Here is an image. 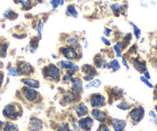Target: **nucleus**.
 <instances>
[{"label":"nucleus","instance_id":"1","mask_svg":"<svg viewBox=\"0 0 157 131\" xmlns=\"http://www.w3.org/2000/svg\"><path fill=\"white\" fill-rule=\"evenodd\" d=\"M3 115L10 120H16L19 116V111L15 105L9 104L3 110Z\"/></svg>","mask_w":157,"mask_h":131},{"label":"nucleus","instance_id":"2","mask_svg":"<svg viewBox=\"0 0 157 131\" xmlns=\"http://www.w3.org/2000/svg\"><path fill=\"white\" fill-rule=\"evenodd\" d=\"M45 74L46 76L57 81L60 79V70L54 65H48L45 69Z\"/></svg>","mask_w":157,"mask_h":131},{"label":"nucleus","instance_id":"3","mask_svg":"<svg viewBox=\"0 0 157 131\" xmlns=\"http://www.w3.org/2000/svg\"><path fill=\"white\" fill-rule=\"evenodd\" d=\"M62 54L64 55V57L66 58L68 60H76L78 57L77 55V53L76 51L75 48L74 47L71 46H68L66 48H65L62 51Z\"/></svg>","mask_w":157,"mask_h":131},{"label":"nucleus","instance_id":"4","mask_svg":"<svg viewBox=\"0 0 157 131\" xmlns=\"http://www.w3.org/2000/svg\"><path fill=\"white\" fill-rule=\"evenodd\" d=\"M105 99L100 94H94L91 97V104L93 107H100L104 105Z\"/></svg>","mask_w":157,"mask_h":131},{"label":"nucleus","instance_id":"5","mask_svg":"<svg viewBox=\"0 0 157 131\" xmlns=\"http://www.w3.org/2000/svg\"><path fill=\"white\" fill-rule=\"evenodd\" d=\"M130 118L136 122H140L144 117V109L141 107H135L131 110Z\"/></svg>","mask_w":157,"mask_h":131},{"label":"nucleus","instance_id":"6","mask_svg":"<svg viewBox=\"0 0 157 131\" xmlns=\"http://www.w3.org/2000/svg\"><path fill=\"white\" fill-rule=\"evenodd\" d=\"M83 72L84 73L85 75L84 79L85 80H91L94 76L97 74V71H96L95 68L90 65H85L83 66Z\"/></svg>","mask_w":157,"mask_h":131},{"label":"nucleus","instance_id":"7","mask_svg":"<svg viewBox=\"0 0 157 131\" xmlns=\"http://www.w3.org/2000/svg\"><path fill=\"white\" fill-rule=\"evenodd\" d=\"M22 91H23V94L25 97L28 101L33 102L37 99L38 92L36 90L32 89V88H25L22 89Z\"/></svg>","mask_w":157,"mask_h":131},{"label":"nucleus","instance_id":"8","mask_svg":"<svg viewBox=\"0 0 157 131\" xmlns=\"http://www.w3.org/2000/svg\"><path fill=\"white\" fill-rule=\"evenodd\" d=\"M78 124L80 127L86 131L91 130L93 126V120L91 117H85L80 119L78 121Z\"/></svg>","mask_w":157,"mask_h":131},{"label":"nucleus","instance_id":"9","mask_svg":"<svg viewBox=\"0 0 157 131\" xmlns=\"http://www.w3.org/2000/svg\"><path fill=\"white\" fill-rule=\"evenodd\" d=\"M19 68L18 70V72L19 73V74H30L31 73H32L34 71L32 67L29 65V64L26 63V62H22V63L19 64Z\"/></svg>","mask_w":157,"mask_h":131},{"label":"nucleus","instance_id":"10","mask_svg":"<svg viewBox=\"0 0 157 131\" xmlns=\"http://www.w3.org/2000/svg\"><path fill=\"white\" fill-rule=\"evenodd\" d=\"M112 125L115 131H123L126 126V123L125 120L114 118L112 120Z\"/></svg>","mask_w":157,"mask_h":131},{"label":"nucleus","instance_id":"11","mask_svg":"<svg viewBox=\"0 0 157 131\" xmlns=\"http://www.w3.org/2000/svg\"><path fill=\"white\" fill-rule=\"evenodd\" d=\"M72 82V91L74 94H79L82 90V80L79 78H71Z\"/></svg>","mask_w":157,"mask_h":131},{"label":"nucleus","instance_id":"12","mask_svg":"<svg viewBox=\"0 0 157 131\" xmlns=\"http://www.w3.org/2000/svg\"><path fill=\"white\" fill-rule=\"evenodd\" d=\"M91 114H92L93 117H94L95 120H98L99 122H101V123L104 122L107 119L106 114H105L104 112H103V111H100V110L98 109L94 110L92 111V113H91Z\"/></svg>","mask_w":157,"mask_h":131},{"label":"nucleus","instance_id":"13","mask_svg":"<svg viewBox=\"0 0 157 131\" xmlns=\"http://www.w3.org/2000/svg\"><path fill=\"white\" fill-rule=\"evenodd\" d=\"M61 67H62L63 69H71L73 71H78L79 68L77 65H74V63L70 62H66V61H62L60 62Z\"/></svg>","mask_w":157,"mask_h":131},{"label":"nucleus","instance_id":"14","mask_svg":"<svg viewBox=\"0 0 157 131\" xmlns=\"http://www.w3.org/2000/svg\"><path fill=\"white\" fill-rule=\"evenodd\" d=\"M76 113L78 117H84L88 114V108L84 103H80L78 106L76 107Z\"/></svg>","mask_w":157,"mask_h":131},{"label":"nucleus","instance_id":"15","mask_svg":"<svg viewBox=\"0 0 157 131\" xmlns=\"http://www.w3.org/2000/svg\"><path fill=\"white\" fill-rule=\"evenodd\" d=\"M133 66L140 73H143L145 72L146 71V65L145 62H140L138 59H135L133 62Z\"/></svg>","mask_w":157,"mask_h":131},{"label":"nucleus","instance_id":"16","mask_svg":"<svg viewBox=\"0 0 157 131\" xmlns=\"http://www.w3.org/2000/svg\"><path fill=\"white\" fill-rule=\"evenodd\" d=\"M25 84H26L28 88H39V82L38 80H34L32 78H23L22 80Z\"/></svg>","mask_w":157,"mask_h":131},{"label":"nucleus","instance_id":"17","mask_svg":"<svg viewBox=\"0 0 157 131\" xmlns=\"http://www.w3.org/2000/svg\"><path fill=\"white\" fill-rule=\"evenodd\" d=\"M66 15L68 16H71V17L74 18H77L78 17V13L76 10L75 7L72 5H69L67 7L66 9Z\"/></svg>","mask_w":157,"mask_h":131},{"label":"nucleus","instance_id":"18","mask_svg":"<svg viewBox=\"0 0 157 131\" xmlns=\"http://www.w3.org/2000/svg\"><path fill=\"white\" fill-rule=\"evenodd\" d=\"M30 124L32 126L35 130L40 129L42 127V120L38 118H33L30 120Z\"/></svg>","mask_w":157,"mask_h":131},{"label":"nucleus","instance_id":"19","mask_svg":"<svg viewBox=\"0 0 157 131\" xmlns=\"http://www.w3.org/2000/svg\"><path fill=\"white\" fill-rule=\"evenodd\" d=\"M4 16L6 19H9V20H14V19H16L18 17V14L15 13L14 11H13V10L9 9L4 13Z\"/></svg>","mask_w":157,"mask_h":131},{"label":"nucleus","instance_id":"20","mask_svg":"<svg viewBox=\"0 0 157 131\" xmlns=\"http://www.w3.org/2000/svg\"><path fill=\"white\" fill-rule=\"evenodd\" d=\"M110 9L113 12H114L115 13H120L122 10L124 9V7L123 6L120 5L118 3H114L113 5L110 6Z\"/></svg>","mask_w":157,"mask_h":131},{"label":"nucleus","instance_id":"21","mask_svg":"<svg viewBox=\"0 0 157 131\" xmlns=\"http://www.w3.org/2000/svg\"><path fill=\"white\" fill-rule=\"evenodd\" d=\"M94 63H95V65L98 68H104L105 67V62L103 60V58H99L96 56V58H94Z\"/></svg>","mask_w":157,"mask_h":131},{"label":"nucleus","instance_id":"22","mask_svg":"<svg viewBox=\"0 0 157 131\" xmlns=\"http://www.w3.org/2000/svg\"><path fill=\"white\" fill-rule=\"evenodd\" d=\"M108 68H113V70H114V71H118L119 69L120 68V64H119L118 61L117 60H114L113 62H111L108 65Z\"/></svg>","mask_w":157,"mask_h":131},{"label":"nucleus","instance_id":"23","mask_svg":"<svg viewBox=\"0 0 157 131\" xmlns=\"http://www.w3.org/2000/svg\"><path fill=\"white\" fill-rule=\"evenodd\" d=\"M100 84H101V82H100V80H98V79H95V80H92V81L90 82L89 84H88L85 86V88H86V89H88V88H91V87H94V88H99L100 85Z\"/></svg>","mask_w":157,"mask_h":131},{"label":"nucleus","instance_id":"24","mask_svg":"<svg viewBox=\"0 0 157 131\" xmlns=\"http://www.w3.org/2000/svg\"><path fill=\"white\" fill-rule=\"evenodd\" d=\"M4 131H18L17 126L12 123H7L4 127Z\"/></svg>","mask_w":157,"mask_h":131},{"label":"nucleus","instance_id":"25","mask_svg":"<svg viewBox=\"0 0 157 131\" xmlns=\"http://www.w3.org/2000/svg\"><path fill=\"white\" fill-rule=\"evenodd\" d=\"M9 47V43L4 44L3 45L0 47V57L1 58H5L6 55V51L7 48Z\"/></svg>","mask_w":157,"mask_h":131},{"label":"nucleus","instance_id":"26","mask_svg":"<svg viewBox=\"0 0 157 131\" xmlns=\"http://www.w3.org/2000/svg\"><path fill=\"white\" fill-rule=\"evenodd\" d=\"M64 2V0H51L50 3L52 6L53 9H57L59 6H63Z\"/></svg>","mask_w":157,"mask_h":131},{"label":"nucleus","instance_id":"27","mask_svg":"<svg viewBox=\"0 0 157 131\" xmlns=\"http://www.w3.org/2000/svg\"><path fill=\"white\" fill-rule=\"evenodd\" d=\"M130 25H132L133 28L134 35H135V36L136 37V39H140V34H141V30H140V28H139L138 27H137L136 25H135V24L133 23V22H130Z\"/></svg>","mask_w":157,"mask_h":131},{"label":"nucleus","instance_id":"28","mask_svg":"<svg viewBox=\"0 0 157 131\" xmlns=\"http://www.w3.org/2000/svg\"><path fill=\"white\" fill-rule=\"evenodd\" d=\"M114 50H115L116 53H117V57L119 58L122 57L121 51H120V42H117V43L114 45Z\"/></svg>","mask_w":157,"mask_h":131},{"label":"nucleus","instance_id":"29","mask_svg":"<svg viewBox=\"0 0 157 131\" xmlns=\"http://www.w3.org/2000/svg\"><path fill=\"white\" fill-rule=\"evenodd\" d=\"M68 42L69 43L70 45H71V47H74V48H75V47H79L78 42H77L74 38H71V39H68Z\"/></svg>","mask_w":157,"mask_h":131},{"label":"nucleus","instance_id":"30","mask_svg":"<svg viewBox=\"0 0 157 131\" xmlns=\"http://www.w3.org/2000/svg\"><path fill=\"white\" fill-rule=\"evenodd\" d=\"M117 107L121 110H128L130 108V105L127 103H125V102H122L121 103L117 105Z\"/></svg>","mask_w":157,"mask_h":131},{"label":"nucleus","instance_id":"31","mask_svg":"<svg viewBox=\"0 0 157 131\" xmlns=\"http://www.w3.org/2000/svg\"><path fill=\"white\" fill-rule=\"evenodd\" d=\"M42 28H43V22H42V21L40 19V20L39 21V25H38V32H39V39H42Z\"/></svg>","mask_w":157,"mask_h":131},{"label":"nucleus","instance_id":"32","mask_svg":"<svg viewBox=\"0 0 157 131\" xmlns=\"http://www.w3.org/2000/svg\"><path fill=\"white\" fill-rule=\"evenodd\" d=\"M58 131H71V129L68 127V123H63V124H62L59 126Z\"/></svg>","mask_w":157,"mask_h":131},{"label":"nucleus","instance_id":"33","mask_svg":"<svg viewBox=\"0 0 157 131\" xmlns=\"http://www.w3.org/2000/svg\"><path fill=\"white\" fill-rule=\"evenodd\" d=\"M9 75L10 76H20L19 73L15 68H12L9 71Z\"/></svg>","mask_w":157,"mask_h":131},{"label":"nucleus","instance_id":"34","mask_svg":"<svg viewBox=\"0 0 157 131\" xmlns=\"http://www.w3.org/2000/svg\"><path fill=\"white\" fill-rule=\"evenodd\" d=\"M140 80H141L143 82V83L146 84L147 85L148 87H149V88H153V85H152V84H151L150 82H149V80H148V79L146 78V77H143V76H142V77H140Z\"/></svg>","mask_w":157,"mask_h":131},{"label":"nucleus","instance_id":"35","mask_svg":"<svg viewBox=\"0 0 157 131\" xmlns=\"http://www.w3.org/2000/svg\"><path fill=\"white\" fill-rule=\"evenodd\" d=\"M97 131H110V130L109 128L107 127V126H106L105 124H103L100 126V128H99V129Z\"/></svg>","mask_w":157,"mask_h":131},{"label":"nucleus","instance_id":"36","mask_svg":"<svg viewBox=\"0 0 157 131\" xmlns=\"http://www.w3.org/2000/svg\"><path fill=\"white\" fill-rule=\"evenodd\" d=\"M101 41L103 42V44H104V45H107V46H110V42L109 40H107V39H105L104 37L101 38Z\"/></svg>","mask_w":157,"mask_h":131},{"label":"nucleus","instance_id":"37","mask_svg":"<svg viewBox=\"0 0 157 131\" xmlns=\"http://www.w3.org/2000/svg\"><path fill=\"white\" fill-rule=\"evenodd\" d=\"M112 32V30L111 29H110V28H107V27H105L104 28V35L106 36H109L110 35V32Z\"/></svg>","mask_w":157,"mask_h":131},{"label":"nucleus","instance_id":"38","mask_svg":"<svg viewBox=\"0 0 157 131\" xmlns=\"http://www.w3.org/2000/svg\"><path fill=\"white\" fill-rule=\"evenodd\" d=\"M3 77H4L3 73H2V71H0V87H1V85H2V81H3Z\"/></svg>","mask_w":157,"mask_h":131},{"label":"nucleus","instance_id":"39","mask_svg":"<svg viewBox=\"0 0 157 131\" xmlns=\"http://www.w3.org/2000/svg\"><path fill=\"white\" fill-rule=\"evenodd\" d=\"M154 99L157 100V85L155 86V90H154Z\"/></svg>","mask_w":157,"mask_h":131},{"label":"nucleus","instance_id":"40","mask_svg":"<svg viewBox=\"0 0 157 131\" xmlns=\"http://www.w3.org/2000/svg\"><path fill=\"white\" fill-rule=\"evenodd\" d=\"M145 77H146V79H150V76H149V73L148 71H145L144 72Z\"/></svg>","mask_w":157,"mask_h":131},{"label":"nucleus","instance_id":"41","mask_svg":"<svg viewBox=\"0 0 157 131\" xmlns=\"http://www.w3.org/2000/svg\"><path fill=\"white\" fill-rule=\"evenodd\" d=\"M123 65H124L125 67H126V68H129V66H128V65H127V64H126V60H125L124 58H123Z\"/></svg>","mask_w":157,"mask_h":131},{"label":"nucleus","instance_id":"42","mask_svg":"<svg viewBox=\"0 0 157 131\" xmlns=\"http://www.w3.org/2000/svg\"><path fill=\"white\" fill-rule=\"evenodd\" d=\"M149 114H150L151 116H152V117H153L154 118H156V116H155V114H154L153 111H150V112H149Z\"/></svg>","mask_w":157,"mask_h":131},{"label":"nucleus","instance_id":"43","mask_svg":"<svg viewBox=\"0 0 157 131\" xmlns=\"http://www.w3.org/2000/svg\"><path fill=\"white\" fill-rule=\"evenodd\" d=\"M2 126H3V123L0 120V131H1V129H2Z\"/></svg>","mask_w":157,"mask_h":131},{"label":"nucleus","instance_id":"44","mask_svg":"<svg viewBox=\"0 0 157 131\" xmlns=\"http://www.w3.org/2000/svg\"><path fill=\"white\" fill-rule=\"evenodd\" d=\"M155 48L157 49V42H156V44H155Z\"/></svg>","mask_w":157,"mask_h":131},{"label":"nucleus","instance_id":"45","mask_svg":"<svg viewBox=\"0 0 157 131\" xmlns=\"http://www.w3.org/2000/svg\"><path fill=\"white\" fill-rule=\"evenodd\" d=\"M155 110H156V111H157V106H155Z\"/></svg>","mask_w":157,"mask_h":131},{"label":"nucleus","instance_id":"46","mask_svg":"<svg viewBox=\"0 0 157 131\" xmlns=\"http://www.w3.org/2000/svg\"><path fill=\"white\" fill-rule=\"evenodd\" d=\"M31 131H37V130H35V129H33V130H31Z\"/></svg>","mask_w":157,"mask_h":131},{"label":"nucleus","instance_id":"47","mask_svg":"<svg viewBox=\"0 0 157 131\" xmlns=\"http://www.w3.org/2000/svg\"><path fill=\"white\" fill-rule=\"evenodd\" d=\"M115 1H117V0H115Z\"/></svg>","mask_w":157,"mask_h":131}]
</instances>
